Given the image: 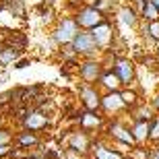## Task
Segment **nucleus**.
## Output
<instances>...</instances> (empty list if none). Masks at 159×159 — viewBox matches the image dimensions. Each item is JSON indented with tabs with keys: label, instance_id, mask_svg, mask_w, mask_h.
<instances>
[{
	"label": "nucleus",
	"instance_id": "obj_1",
	"mask_svg": "<svg viewBox=\"0 0 159 159\" xmlns=\"http://www.w3.org/2000/svg\"><path fill=\"white\" fill-rule=\"evenodd\" d=\"M75 23L79 25V29H93L95 25H99L103 19H106V15L101 11H97L93 4H83L79 6L77 11H75Z\"/></svg>",
	"mask_w": 159,
	"mask_h": 159
},
{
	"label": "nucleus",
	"instance_id": "obj_2",
	"mask_svg": "<svg viewBox=\"0 0 159 159\" xmlns=\"http://www.w3.org/2000/svg\"><path fill=\"white\" fill-rule=\"evenodd\" d=\"M70 48L77 56H83V58H93L95 54L99 52L95 39L91 37V31H87V29H79V33L70 41Z\"/></svg>",
	"mask_w": 159,
	"mask_h": 159
},
{
	"label": "nucleus",
	"instance_id": "obj_3",
	"mask_svg": "<svg viewBox=\"0 0 159 159\" xmlns=\"http://www.w3.org/2000/svg\"><path fill=\"white\" fill-rule=\"evenodd\" d=\"M79 33V25L75 23V19H62L56 23L52 31V41L56 46H66V43H70L72 37Z\"/></svg>",
	"mask_w": 159,
	"mask_h": 159
},
{
	"label": "nucleus",
	"instance_id": "obj_4",
	"mask_svg": "<svg viewBox=\"0 0 159 159\" xmlns=\"http://www.w3.org/2000/svg\"><path fill=\"white\" fill-rule=\"evenodd\" d=\"M112 72L118 77V81L126 87H130L136 79V68L134 62L130 58H114L112 60Z\"/></svg>",
	"mask_w": 159,
	"mask_h": 159
},
{
	"label": "nucleus",
	"instance_id": "obj_5",
	"mask_svg": "<svg viewBox=\"0 0 159 159\" xmlns=\"http://www.w3.org/2000/svg\"><path fill=\"white\" fill-rule=\"evenodd\" d=\"M91 31V37L95 39V43H97V48L99 50H110L114 43V37H116V31H114L112 23L107 21V19H103L99 25H95Z\"/></svg>",
	"mask_w": 159,
	"mask_h": 159
},
{
	"label": "nucleus",
	"instance_id": "obj_6",
	"mask_svg": "<svg viewBox=\"0 0 159 159\" xmlns=\"http://www.w3.org/2000/svg\"><path fill=\"white\" fill-rule=\"evenodd\" d=\"M103 62H99V60L95 58H87L83 60V62H79L77 64V70H79V77H81L83 83H97L101 77V72H103Z\"/></svg>",
	"mask_w": 159,
	"mask_h": 159
},
{
	"label": "nucleus",
	"instance_id": "obj_7",
	"mask_svg": "<svg viewBox=\"0 0 159 159\" xmlns=\"http://www.w3.org/2000/svg\"><path fill=\"white\" fill-rule=\"evenodd\" d=\"M106 132H107L110 139H114L116 143H120V145H124V147H128V149L136 145L134 139H132V134H130V128H128V126H124L120 120H112V122H107Z\"/></svg>",
	"mask_w": 159,
	"mask_h": 159
},
{
	"label": "nucleus",
	"instance_id": "obj_8",
	"mask_svg": "<svg viewBox=\"0 0 159 159\" xmlns=\"http://www.w3.org/2000/svg\"><path fill=\"white\" fill-rule=\"evenodd\" d=\"M79 97H81V103L85 106V110L99 112L101 93L95 89V85H91V83H81V85H79Z\"/></svg>",
	"mask_w": 159,
	"mask_h": 159
},
{
	"label": "nucleus",
	"instance_id": "obj_9",
	"mask_svg": "<svg viewBox=\"0 0 159 159\" xmlns=\"http://www.w3.org/2000/svg\"><path fill=\"white\" fill-rule=\"evenodd\" d=\"M21 122H23V128L31 130V132H39V130H43V128L50 126L48 114L41 112V110H27V114L21 118Z\"/></svg>",
	"mask_w": 159,
	"mask_h": 159
},
{
	"label": "nucleus",
	"instance_id": "obj_10",
	"mask_svg": "<svg viewBox=\"0 0 159 159\" xmlns=\"http://www.w3.org/2000/svg\"><path fill=\"white\" fill-rule=\"evenodd\" d=\"M99 110L103 114H120L126 110L122 97H120V91H106V95H101V103H99Z\"/></svg>",
	"mask_w": 159,
	"mask_h": 159
},
{
	"label": "nucleus",
	"instance_id": "obj_11",
	"mask_svg": "<svg viewBox=\"0 0 159 159\" xmlns=\"http://www.w3.org/2000/svg\"><path fill=\"white\" fill-rule=\"evenodd\" d=\"M116 17H118V21L124 27H128V29H136L139 23H141V17H139V12L134 11V6H128V4L120 6L118 12H116Z\"/></svg>",
	"mask_w": 159,
	"mask_h": 159
},
{
	"label": "nucleus",
	"instance_id": "obj_12",
	"mask_svg": "<svg viewBox=\"0 0 159 159\" xmlns=\"http://www.w3.org/2000/svg\"><path fill=\"white\" fill-rule=\"evenodd\" d=\"M79 126H81V130H85V132L99 130L101 126H103V116H99V112L87 110L83 116H79Z\"/></svg>",
	"mask_w": 159,
	"mask_h": 159
},
{
	"label": "nucleus",
	"instance_id": "obj_13",
	"mask_svg": "<svg viewBox=\"0 0 159 159\" xmlns=\"http://www.w3.org/2000/svg\"><path fill=\"white\" fill-rule=\"evenodd\" d=\"M68 141H70L68 143V149L77 151V153H87L89 147H91V139L87 136L85 130H81V132H70Z\"/></svg>",
	"mask_w": 159,
	"mask_h": 159
},
{
	"label": "nucleus",
	"instance_id": "obj_14",
	"mask_svg": "<svg viewBox=\"0 0 159 159\" xmlns=\"http://www.w3.org/2000/svg\"><path fill=\"white\" fill-rule=\"evenodd\" d=\"M91 147H93L95 151V159H126L124 157V153H120V151H116V149H110L106 147L103 143H91Z\"/></svg>",
	"mask_w": 159,
	"mask_h": 159
},
{
	"label": "nucleus",
	"instance_id": "obj_15",
	"mask_svg": "<svg viewBox=\"0 0 159 159\" xmlns=\"http://www.w3.org/2000/svg\"><path fill=\"white\" fill-rule=\"evenodd\" d=\"M130 134H132L136 145L145 143L149 139V122L147 120H134V124L130 126Z\"/></svg>",
	"mask_w": 159,
	"mask_h": 159
},
{
	"label": "nucleus",
	"instance_id": "obj_16",
	"mask_svg": "<svg viewBox=\"0 0 159 159\" xmlns=\"http://www.w3.org/2000/svg\"><path fill=\"white\" fill-rule=\"evenodd\" d=\"M97 83H101V87L106 89V91H120L122 89V83L118 81V77L110 68H103V72H101V77Z\"/></svg>",
	"mask_w": 159,
	"mask_h": 159
},
{
	"label": "nucleus",
	"instance_id": "obj_17",
	"mask_svg": "<svg viewBox=\"0 0 159 159\" xmlns=\"http://www.w3.org/2000/svg\"><path fill=\"white\" fill-rule=\"evenodd\" d=\"M19 56H21V52H19V50H15V48L4 46V43H2V48H0V70H2V68L12 66V62H15Z\"/></svg>",
	"mask_w": 159,
	"mask_h": 159
},
{
	"label": "nucleus",
	"instance_id": "obj_18",
	"mask_svg": "<svg viewBox=\"0 0 159 159\" xmlns=\"http://www.w3.org/2000/svg\"><path fill=\"white\" fill-rule=\"evenodd\" d=\"M15 141H17L19 149H27V147H35L39 145V139H37L35 132H31V130H23V132H19L17 136H12Z\"/></svg>",
	"mask_w": 159,
	"mask_h": 159
},
{
	"label": "nucleus",
	"instance_id": "obj_19",
	"mask_svg": "<svg viewBox=\"0 0 159 159\" xmlns=\"http://www.w3.org/2000/svg\"><path fill=\"white\" fill-rule=\"evenodd\" d=\"M132 116H134V120H151L155 116V112H153V107L151 106H145V103H136L134 107H132Z\"/></svg>",
	"mask_w": 159,
	"mask_h": 159
},
{
	"label": "nucleus",
	"instance_id": "obj_20",
	"mask_svg": "<svg viewBox=\"0 0 159 159\" xmlns=\"http://www.w3.org/2000/svg\"><path fill=\"white\" fill-rule=\"evenodd\" d=\"M2 4L8 12H12L15 17L23 19L25 17V0H2Z\"/></svg>",
	"mask_w": 159,
	"mask_h": 159
},
{
	"label": "nucleus",
	"instance_id": "obj_21",
	"mask_svg": "<svg viewBox=\"0 0 159 159\" xmlns=\"http://www.w3.org/2000/svg\"><path fill=\"white\" fill-rule=\"evenodd\" d=\"M120 97H122L126 110H132V107L139 103V95H136L134 89H124V91H120Z\"/></svg>",
	"mask_w": 159,
	"mask_h": 159
},
{
	"label": "nucleus",
	"instance_id": "obj_22",
	"mask_svg": "<svg viewBox=\"0 0 159 159\" xmlns=\"http://www.w3.org/2000/svg\"><path fill=\"white\" fill-rule=\"evenodd\" d=\"M151 143H159V116H153L149 120V139Z\"/></svg>",
	"mask_w": 159,
	"mask_h": 159
},
{
	"label": "nucleus",
	"instance_id": "obj_23",
	"mask_svg": "<svg viewBox=\"0 0 159 159\" xmlns=\"http://www.w3.org/2000/svg\"><path fill=\"white\" fill-rule=\"evenodd\" d=\"M27 66H31V58H21V56H19V58L12 62V68H15V70H23Z\"/></svg>",
	"mask_w": 159,
	"mask_h": 159
},
{
	"label": "nucleus",
	"instance_id": "obj_24",
	"mask_svg": "<svg viewBox=\"0 0 159 159\" xmlns=\"http://www.w3.org/2000/svg\"><path fill=\"white\" fill-rule=\"evenodd\" d=\"M12 143V132H8L6 128H0V145H11Z\"/></svg>",
	"mask_w": 159,
	"mask_h": 159
},
{
	"label": "nucleus",
	"instance_id": "obj_25",
	"mask_svg": "<svg viewBox=\"0 0 159 159\" xmlns=\"http://www.w3.org/2000/svg\"><path fill=\"white\" fill-rule=\"evenodd\" d=\"M149 106L153 107V112H155V114H159V91L153 95V99H151V103H149Z\"/></svg>",
	"mask_w": 159,
	"mask_h": 159
},
{
	"label": "nucleus",
	"instance_id": "obj_26",
	"mask_svg": "<svg viewBox=\"0 0 159 159\" xmlns=\"http://www.w3.org/2000/svg\"><path fill=\"white\" fill-rule=\"evenodd\" d=\"M149 159H159V143H157V147L151 149V157Z\"/></svg>",
	"mask_w": 159,
	"mask_h": 159
},
{
	"label": "nucleus",
	"instance_id": "obj_27",
	"mask_svg": "<svg viewBox=\"0 0 159 159\" xmlns=\"http://www.w3.org/2000/svg\"><path fill=\"white\" fill-rule=\"evenodd\" d=\"M151 4H153L155 8H157V12H159V0H151Z\"/></svg>",
	"mask_w": 159,
	"mask_h": 159
},
{
	"label": "nucleus",
	"instance_id": "obj_28",
	"mask_svg": "<svg viewBox=\"0 0 159 159\" xmlns=\"http://www.w3.org/2000/svg\"><path fill=\"white\" fill-rule=\"evenodd\" d=\"M0 11H4V4H2V0H0Z\"/></svg>",
	"mask_w": 159,
	"mask_h": 159
},
{
	"label": "nucleus",
	"instance_id": "obj_29",
	"mask_svg": "<svg viewBox=\"0 0 159 159\" xmlns=\"http://www.w3.org/2000/svg\"><path fill=\"white\" fill-rule=\"evenodd\" d=\"M85 2H89V4H91V2H93V0H85Z\"/></svg>",
	"mask_w": 159,
	"mask_h": 159
},
{
	"label": "nucleus",
	"instance_id": "obj_30",
	"mask_svg": "<svg viewBox=\"0 0 159 159\" xmlns=\"http://www.w3.org/2000/svg\"><path fill=\"white\" fill-rule=\"evenodd\" d=\"M0 48H2V41H0Z\"/></svg>",
	"mask_w": 159,
	"mask_h": 159
},
{
	"label": "nucleus",
	"instance_id": "obj_31",
	"mask_svg": "<svg viewBox=\"0 0 159 159\" xmlns=\"http://www.w3.org/2000/svg\"><path fill=\"white\" fill-rule=\"evenodd\" d=\"M0 124H2V118H0Z\"/></svg>",
	"mask_w": 159,
	"mask_h": 159
},
{
	"label": "nucleus",
	"instance_id": "obj_32",
	"mask_svg": "<svg viewBox=\"0 0 159 159\" xmlns=\"http://www.w3.org/2000/svg\"><path fill=\"white\" fill-rule=\"evenodd\" d=\"M79 159H81V157H79Z\"/></svg>",
	"mask_w": 159,
	"mask_h": 159
}]
</instances>
